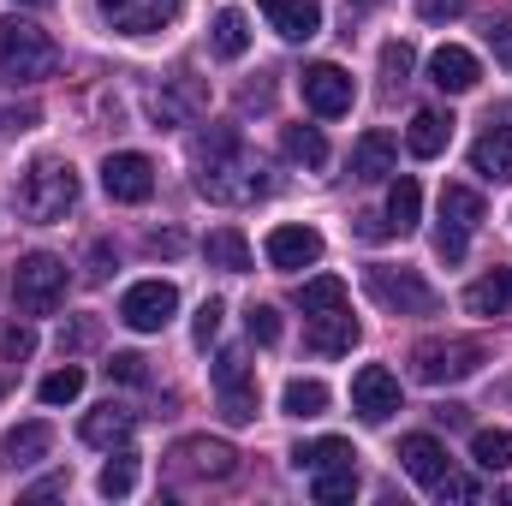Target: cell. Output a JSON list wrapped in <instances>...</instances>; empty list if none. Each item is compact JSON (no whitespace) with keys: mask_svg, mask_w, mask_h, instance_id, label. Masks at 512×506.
<instances>
[{"mask_svg":"<svg viewBox=\"0 0 512 506\" xmlns=\"http://www.w3.org/2000/svg\"><path fill=\"white\" fill-rule=\"evenodd\" d=\"M197 191L221 209H245L256 197H268V173L245 143L233 149H215V155H197Z\"/></svg>","mask_w":512,"mask_h":506,"instance_id":"6da1fadb","label":"cell"},{"mask_svg":"<svg viewBox=\"0 0 512 506\" xmlns=\"http://www.w3.org/2000/svg\"><path fill=\"white\" fill-rule=\"evenodd\" d=\"M60 72V48L30 18H0V78L6 84H42Z\"/></svg>","mask_w":512,"mask_h":506,"instance_id":"7a4b0ae2","label":"cell"},{"mask_svg":"<svg viewBox=\"0 0 512 506\" xmlns=\"http://www.w3.org/2000/svg\"><path fill=\"white\" fill-rule=\"evenodd\" d=\"M72 203H78V173H72V161H30V167H24V179H18V209H24L36 227L66 221Z\"/></svg>","mask_w":512,"mask_h":506,"instance_id":"3957f363","label":"cell"},{"mask_svg":"<svg viewBox=\"0 0 512 506\" xmlns=\"http://www.w3.org/2000/svg\"><path fill=\"white\" fill-rule=\"evenodd\" d=\"M66 286H72V274L54 251H30L12 274V298H18L24 316H54L66 304Z\"/></svg>","mask_w":512,"mask_h":506,"instance_id":"277c9868","label":"cell"},{"mask_svg":"<svg viewBox=\"0 0 512 506\" xmlns=\"http://www.w3.org/2000/svg\"><path fill=\"white\" fill-rule=\"evenodd\" d=\"M483 340H423L417 352H411V370L423 387H447V381H465L483 370Z\"/></svg>","mask_w":512,"mask_h":506,"instance_id":"5b68a950","label":"cell"},{"mask_svg":"<svg viewBox=\"0 0 512 506\" xmlns=\"http://www.w3.org/2000/svg\"><path fill=\"white\" fill-rule=\"evenodd\" d=\"M364 286H370V298L382 304V310H393V316H429L441 298H435V286L417 274V268H364Z\"/></svg>","mask_w":512,"mask_h":506,"instance_id":"8992f818","label":"cell"},{"mask_svg":"<svg viewBox=\"0 0 512 506\" xmlns=\"http://www.w3.org/2000/svg\"><path fill=\"white\" fill-rule=\"evenodd\" d=\"M298 90H304V108H310V114H322V120H340V114H352V102H358L352 72H346V66H334V60L304 66V72H298Z\"/></svg>","mask_w":512,"mask_h":506,"instance_id":"52a82bcc","label":"cell"},{"mask_svg":"<svg viewBox=\"0 0 512 506\" xmlns=\"http://www.w3.org/2000/svg\"><path fill=\"white\" fill-rule=\"evenodd\" d=\"M173 310H179L173 280H137V286H126V298H120V322L137 328V334H161L173 322Z\"/></svg>","mask_w":512,"mask_h":506,"instance_id":"ba28073f","label":"cell"},{"mask_svg":"<svg viewBox=\"0 0 512 506\" xmlns=\"http://www.w3.org/2000/svg\"><path fill=\"white\" fill-rule=\"evenodd\" d=\"M215 393H221V417L227 423H256V376L245 364V352H221L215 358Z\"/></svg>","mask_w":512,"mask_h":506,"instance_id":"9c48e42d","label":"cell"},{"mask_svg":"<svg viewBox=\"0 0 512 506\" xmlns=\"http://www.w3.org/2000/svg\"><path fill=\"white\" fill-rule=\"evenodd\" d=\"M203 108H209V90H203L191 72H179V78H167L161 90H149V120H155V126H191Z\"/></svg>","mask_w":512,"mask_h":506,"instance_id":"30bf717a","label":"cell"},{"mask_svg":"<svg viewBox=\"0 0 512 506\" xmlns=\"http://www.w3.org/2000/svg\"><path fill=\"white\" fill-rule=\"evenodd\" d=\"M102 191H108L114 203H149V191H155V161L137 155V149L108 155V161H102Z\"/></svg>","mask_w":512,"mask_h":506,"instance_id":"8fae6325","label":"cell"},{"mask_svg":"<svg viewBox=\"0 0 512 506\" xmlns=\"http://www.w3.org/2000/svg\"><path fill=\"white\" fill-rule=\"evenodd\" d=\"M185 0H102V18L120 30V36H155L179 18Z\"/></svg>","mask_w":512,"mask_h":506,"instance_id":"7c38bea8","label":"cell"},{"mask_svg":"<svg viewBox=\"0 0 512 506\" xmlns=\"http://www.w3.org/2000/svg\"><path fill=\"white\" fill-rule=\"evenodd\" d=\"M471 173H483L489 185L512 179V114H489L483 137L471 143Z\"/></svg>","mask_w":512,"mask_h":506,"instance_id":"4fadbf2b","label":"cell"},{"mask_svg":"<svg viewBox=\"0 0 512 506\" xmlns=\"http://www.w3.org/2000/svg\"><path fill=\"white\" fill-rule=\"evenodd\" d=\"M352 411H358L364 423H387V417L399 411V376L382 370V364H364V370L352 376Z\"/></svg>","mask_w":512,"mask_h":506,"instance_id":"5bb4252c","label":"cell"},{"mask_svg":"<svg viewBox=\"0 0 512 506\" xmlns=\"http://www.w3.org/2000/svg\"><path fill=\"white\" fill-rule=\"evenodd\" d=\"M173 459H179L191 477H209V483H221V477H233V471H239L233 441H215V435H185V441L173 447Z\"/></svg>","mask_w":512,"mask_h":506,"instance_id":"9a60e30c","label":"cell"},{"mask_svg":"<svg viewBox=\"0 0 512 506\" xmlns=\"http://www.w3.org/2000/svg\"><path fill=\"white\" fill-rule=\"evenodd\" d=\"M262 256H268L280 274L310 268V262H322V233H316V227H274L268 245H262Z\"/></svg>","mask_w":512,"mask_h":506,"instance_id":"2e32d148","label":"cell"},{"mask_svg":"<svg viewBox=\"0 0 512 506\" xmlns=\"http://www.w3.org/2000/svg\"><path fill=\"white\" fill-rule=\"evenodd\" d=\"M477 78H483V66H477V54H471V48H459V42H447V48H435V54H429V84H435V90H447V96L477 90Z\"/></svg>","mask_w":512,"mask_h":506,"instance_id":"e0dca14e","label":"cell"},{"mask_svg":"<svg viewBox=\"0 0 512 506\" xmlns=\"http://www.w3.org/2000/svg\"><path fill=\"white\" fill-rule=\"evenodd\" d=\"M399 465H405V477L423 483V489H435V483L453 471V459H447V447H441L435 435H405V441H399Z\"/></svg>","mask_w":512,"mask_h":506,"instance_id":"ac0fdd59","label":"cell"},{"mask_svg":"<svg viewBox=\"0 0 512 506\" xmlns=\"http://www.w3.org/2000/svg\"><path fill=\"white\" fill-rule=\"evenodd\" d=\"M304 340H310V352H322V358H346V352L358 346V322H352V316H346V304H340V310L310 316Z\"/></svg>","mask_w":512,"mask_h":506,"instance_id":"d6986e66","label":"cell"},{"mask_svg":"<svg viewBox=\"0 0 512 506\" xmlns=\"http://www.w3.org/2000/svg\"><path fill=\"white\" fill-rule=\"evenodd\" d=\"M131 429H137V411H126V405H114V399H108V405H96V411L84 417V429H78V435H84L90 447H108V453H114V447H126V441H131Z\"/></svg>","mask_w":512,"mask_h":506,"instance_id":"ffe728a7","label":"cell"},{"mask_svg":"<svg viewBox=\"0 0 512 506\" xmlns=\"http://www.w3.org/2000/svg\"><path fill=\"white\" fill-rule=\"evenodd\" d=\"M262 12L274 18V30H280L286 42H310V36L322 30V6H316V0H262Z\"/></svg>","mask_w":512,"mask_h":506,"instance_id":"44dd1931","label":"cell"},{"mask_svg":"<svg viewBox=\"0 0 512 506\" xmlns=\"http://www.w3.org/2000/svg\"><path fill=\"white\" fill-rule=\"evenodd\" d=\"M465 310H471V316H507L512 310V274L507 268L477 274V280L465 286Z\"/></svg>","mask_w":512,"mask_h":506,"instance_id":"7402d4cb","label":"cell"},{"mask_svg":"<svg viewBox=\"0 0 512 506\" xmlns=\"http://www.w3.org/2000/svg\"><path fill=\"white\" fill-rule=\"evenodd\" d=\"M447 137H453V120H447V114L417 108V114H411V126H405V149H411L417 161H435V155L447 149Z\"/></svg>","mask_w":512,"mask_h":506,"instance_id":"603a6c76","label":"cell"},{"mask_svg":"<svg viewBox=\"0 0 512 506\" xmlns=\"http://www.w3.org/2000/svg\"><path fill=\"white\" fill-rule=\"evenodd\" d=\"M48 447H54V429H48V423H18V429H6V441H0V453H6L12 471L48 459Z\"/></svg>","mask_w":512,"mask_h":506,"instance_id":"cb8c5ba5","label":"cell"},{"mask_svg":"<svg viewBox=\"0 0 512 506\" xmlns=\"http://www.w3.org/2000/svg\"><path fill=\"white\" fill-rule=\"evenodd\" d=\"M393 161H399V143H393L387 131H364V137L352 143V173H358V179H387Z\"/></svg>","mask_w":512,"mask_h":506,"instance_id":"d4e9b609","label":"cell"},{"mask_svg":"<svg viewBox=\"0 0 512 506\" xmlns=\"http://www.w3.org/2000/svg\"><path fill=\"white\" fill-rule=\"evenodd\" d=\"M328 399H334V393H328L316 376H292V381H286V393H280V411H286V417H298V423H310V417H322V411H328Z\"/></svg>","mask_w":512,"mask_h":506,"instance_id":"484cf974","label":"cell"},{"mask_svg":"<svg viewBox=\"0 0 512 506\" xmlns=\"http://www.w3.org/2000/svg\"><path fill=\"white\" fill-rule=\"evenodd\" d=\"M203 256H209V268H227V274H245L251 268V245H245L239 227H215L203 239Z\"/></svg>","mask_w":512,"mask_h":506,"instance_id":"4316f807","label":"cell"},{"mask_svg":"<svg viewBox=\"0 0 512 506\" xmlns=\"http://www.w3.org/2000/svg\"><path fill=\"white\" fill-rule=\"evenodd\" d=\"M441 227L477 233V227H483V197H477L471 185H447V191H441Z\"/></svg>","mask_w":512,"mask_h":506,"instance_id":"83f0119b","label":"cell"},{"mask_svg":"<svg viewBox=\"0 0 512 506\" xmlns=\"http://www.w3.org/2000/svg\"><path fill=\"white\" fill-rule=\"evenodd\" d=\"M280 149H286L298 167H310V173H316V167H328V137H322L316 126H286V131H280Z\"/></svg>","mask_w":512,"mask_h":506,"instance_id":"f1b7e54d","label":"cell"},{"mask_svg":"<svg viewBox=\"0 0 512 506\" xmlns=\"http://www.w3.org/2000/svg\"><path fill=\"white\" fill-rule=\"evenodd\" d=\"M209 36H215V54H221V60H245V48H251V18L227 6V12L209 24Z\"/></svg>","mask_w":512,"mask_h":506,"instance_id":"f546056e","label":"cell"},{"mask_svg":"<svg viewBox=\"0 0 512 506\" xmlns=\"http://www.w3.org/2000/svg\"><path fill=\"white\" fill-rule=\"evenodd\" d=\"M417 215H423V191H417V179H393V191H387V227L405 239V233L417 227Z\"/></svg>","mask_w":512,"mask_h":506,"instance_id":"4dcf8cb0","label":"cell"},{"mask_svg":"<svg viewBox=\"0 0 512 506\" xmlns=\"http://www.w3.org/2000/svg\"><path fill=\"white\" fill-rule=\"evenodd\" d=\"M358 453H352V441H340V435H322V441H304V447H292V465L298 471H322V465H352Z\"/></svg>","mask_w":512,"mask_h":506,"instance_id":"1f68e13d","label":"cell"},{"mask_svg":"<svg viewBox=\"0 0 512 506\" xmlns=\"http://www.w3.org/2000/svg\"><path fill=\"white\" fill-rule=\"evenodd\" d=\"M340 304H346V280L340 274H316V280L298 286V310L304 316H322V310H340Z\"/></svg>","mask_w":512,"mask_h":506,"instance_id":"d6a6232c","label":"cell"},{"mask_svg":"<svg viewBox=\"0 0 512 506\" xmlns=\"http://www.w3.org/2000/svg\"><path fill=\"white\" fill-rule=\"evenodd\" d=\"M471 459L483 471H512V429H477L471 435Z\"/></svg>","mask_w":512,"mask_h":506,"instance_id":"836d02e7","label":"cell"},{"mask_svg":"<svg viewBox=\"0 0 512 506\" xmlns=\"http://www.w3.org/2000/svg\"><path fill=\"white\" fill-rule=\"evenodd\" d=\"M310 495L316 501H352L358 495V471L352 465H322V471H310Z\"/></svg>","mask_w":512,"mask_h":506,"instance_id":"e575fe53","label":"cell"},{"mask_svg":"<svg viewBox=\"0 0 512 506\" xmlns=\"http://www.w3.org/2000/svg\"><path fill=\"white\" fill-rule=\"evenodd\" d=\"M96 489H102L108 501H126L131 489H137V459H131V453H114V459L102 465V477H96Z\"/></svg>","mask_w":512,"mask_h":506,"instance_id":"d590c367","label":"cell"},{"mask_svg":"<svg viewBox=\"0 0 512 506\" xmlns=\"http://www.w3.org/2000/svg\"><path fill=\"white\" fill-rule=\"evenodd\" d=\"M42 405H72L78 393H84V370L78 364H66V370H54V376H42Z\"/></svg>","mask_w":512,"mask_h":506,"instance_id":"8d00e7d4","label":"cell"},{"mask_svg":"<svg viewBox=\"0 0 512 506\" xmlns=\"http://www.w3.org/2000/svg\"><path fill=\"white\" fill-rule=\"evenodd\" d=\"M36 352V328L30 322H0V358L6 364H24Z\"/></svg>","mask_w":512,"mask_h":506,"instance_id":"74e56055","label":"cell"},{"mask_svg":"<svg viewBox=\"0 0 512 506\" xmlns=\"http://www.w3.org/2000/svg\"><path fill=\"white\" fill-rule=\"evenodd\" d=\"M245 328H251L256 346H274V340H280V310H274V304H251V310H245Z\"/></svg>","mask_w":512,"mask_h":506,"instance_id":"f35d334b","label":"cell"},{"mask_svg":"<svg viewBox=\"0 0 512 506\" xmlns=\"http://www.w3.org/2000/svg\"><path fill=\"white\" fill-rule=\"evenodd\" d=\"M411 66H417V48H411V42H387V48H382L387 84H405V78H411Z\"/></svg>","mask_w":512,"mask_h":506,"instance_id":"ab89813d","label":"cell"},{"mask_svg":"<svg viewBox=\"0 0 512 506\" xmlns=\"http://www.w3.org/2000/svg\"><path fill=\"white\" fill-rule=\"evenodd\" d=\"M221 316H227V304H221V298H203V304H197V322H191L197 346H209V340L221 334Z\"/></svg>","mask_w":512,"mask_h":506,"instance_id":"60d3db41","label":"cell"},{"mask_svg":"<svg viewBox=\"0 0 512 506\" xmlns=\"http://www.w3.org/2000/svg\"><path fill=\"white\" fill-rule=\"evenodd\" d=\"M435 495H441V501H483V483H477V477H453V471H447V477H441V483H435Z\"/></svg>","mask_w":512,"mask_h":506,"instance_id":"b9f144b4","label":"cell"},{"mask_svg":"<svg viewBox=\"0 0 512 506\" xmlns=\"http://www.w3.org/2000/svg\"><path fill=\"white\" fill-rule=\"evenodd\" d=\"M96 340H102L96 322H72V328H60V352H90Z\"/></svg>","mask_w":512,"mask_h":506,"instance_id":"7bdbcfd3","label":"cell"},{"mask_svg":"<svg viewBox=\"0 0 512 506\" xmlns=\"http://www.w3.org/2000/svg\"><path fill=\"white\" fill-rule=\"evenodd\" d=\"M489 48H495V60L512 72V12H501V18L489 24Z\"/></svg>","mask_w":512,"mask_h":506,"instance_id":"ee69618b","label":"cell"},{"mask_svg":"<svg viewBox=\"0 0 512 506\" xmlns=\"http://www.w3.org/2000/svg\"><path fill=\"white\" fill-rule=\"evenodd\" d=\"M108 376H114V381H131V387H143V381H149V370H143V358H137V352H114Z\"/></svg>","mask_w":512,"mask_h":506,"instance_id":"f6af8a7d","label":"cell"},{"mask_svg":"<svg viewBox=\"0 0 512 506\" xmlns=\"http://www.w3.org/2000/svg\"><path fill=\"white\" fill-rule=\"evenodd\" d=\"M465 245H471V233H459V227H441L435 233V256L441 262H465Z\"/></svg>","mask_w":512,"mask_h":506,"instance_id":"bcb514c9","label":"cell"},{"mask_svg":"<svg viewBox=\"0 0 512 506\" xmlns=\"http://www.w3.org/2000/svg\"><path fill=\"white\" fill-rule=\"evenodd\" d=\"M465 12V0H417V18H429V24H453Z\"/></svg>","mask_w":512,"mask_h":506,"instance_id":"7dc6e473","label":"cell"},{"mask_svg":"<svg viewBox=\"0 0 512 506\" xmlns=\"http://www.w3.org/2000/svg\"><path fill=\"white\" fill-rule=\"evenodd\" d=\"M66 483H72V477H66V471H54V477L30 483V489H24V501H48V495H66Z\"/></svg>","mask_w":512,"mask_h":506,"instance_id":"c3c4849f","label":"cell"},{"mask_svg":"<svg viewBox=\"0 0 512 506\" xmlns=\"http://www.w3.org/2000/svg\"><path fill=\"white\" fill-rule=\"evenodd\" d=\"M36 126V108H0V131H30Z\"/></svg>","mask_w":512,"mask_h":506,"instance_id":"681fc988","label":"cell"},{"mask_svg":"<svg viewBox=\"0 0 512 506\" xmlns=\"http://www.w3.org/2000/svg\"><path fill=\"white\" fill-rule=\"evenodd\" d=\"M149 251L155 256H179L185 251V233H149Z\"/></svg>","mask_w":512,"mask_h":506,"instance_id":"f907efd6","label":"cell"},{"mask_svg":"<svg viewBox=\"0 0 512 506\" xmlns=\"http://www.w3.org/2000/svg\"><path fill=\"white\" fill-rule=\"evenodd\" d=\"M84 280H108V245H96V251H90V268H84Z\"/></svg>","mask_w":512,"mask_h":506,"instance_id":"816d5d0a","label":"cell"},{"mask_svg":"<svg viewBox=\"0 0 512 506\" xmlns=\"http://www.w3.org/2000/svg\"><path fill=\"white\" fill-rule=\"evenodd\" d=\"M435 423H447V429H459V423H465V405H441V411H435Z\"/></svg>","mask_w":512,"mask_h":506,"instance_id":"f5cc1de1","label":"cell"},{"mask_svg":"<svg viewBox=\"0 0 512 506\" xmlns=\"http://www.w3.org/2000/svg\"><path fill=\"white\" fill-rule=\"evenodd\" d=\"M12 6H48V0H12Z\"/></svg>","mask_w":512,"mask_h":506,"instance_id":"db71d44e","label":"cell"},{"mask_svg":"<svg viewBox=\"0 0 512 506\" xmlns=\"http://www.w3.org/2000/svg\"><path fill=\"white\" fill-rule=\"evenodd\" d=\"M358 6H376V0H358Z\"/></svg>","mask_w":512,"mask_h":506,"instance_id":"11a10c76","label":"cell"},{"mask_svg":"<svg viewBox=\"0 0 512 506\" xmlns=\"http://www.w3.org/2000/svg\"><path fill=\"white\" fill-rule=\"evenodd\" d=\"M0 399H6V387H0Z\"/></svg>","mask_w":512,"mask_h":506,"instance_id":"9f6ffc18","label":"cell"},{"mask_svg":"<svg viewBox=\"0 0 512 506\" xmlns=\"http://www.w3.org/2000/svg\"><path fill=\"white\" fill-rule=\"evenodd\" d=\"M507 501H512V489H507Z\"/></svg>","mask_w":512,"mask_h":506,"instance_id":"6f0895ef","label":"cell"}]
</instances>
